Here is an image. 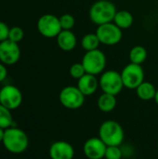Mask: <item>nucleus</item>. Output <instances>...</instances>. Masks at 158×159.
<instances>
[{"label":"nucleus","mask_w":158,"mask_h":159,"mask_svg":"<svg viewBox=\"0 0 158 159\" xmlns=\"http://www.w3.org/2000/svg\"><path fill=\"white\" fill-rule=\"evenodd\" d=\"M2 143L7 151L11 154L19 155L27 150L29 138L24 130L16 127H10L5 129Z\"/></svg>","instance_id":"f257e3e1"},{"label":"nucleus","mask_w":158,"mask_h":159,"mask_svg":"<svg viewBox=\"0 0 158 159\" xmlns=\"http://www.w3.org/2000/svg\"><path fill=\"white\" fill-rule=\"evenodd\" d=\"M115 5L110 0H98L94 2L88 11L90 20L97 26L112 22L116 13Z\"/></svg>","instance_id":"f03ea898"},{"label":"nucleus","mask_w":158,"mask_h":159,"mask_svg":"<svg viewBox=\"0 0 158 159\" xmlns=\"http://www.w3.org/2000/svg\"><path fill=\"white\" fill-rule=\"evenodd\" d=\"M99 138L107 146H119L125 138L122 126L115 120H105L99 129Z\"/></svg>","instance_id":"7ed1b4c3"},{"label":"nucleus","mask_w":158,"mask_h":159,"mask_svg":"<svg viewBox=\"0 0 158 159\" xmlns=\"http://www.w3.org/2000/svg\"><path fill=\"white\" fill-rule=\"evenodd\" d=\"M81 62L87 74L98 75L104 72L107 60L103 51L98 48L91 51H86L82 57Z\"/></svg>","instance_id":"20e7f679"},{"label":"nucleus","mask_w":158,"mask_h":159,"mask_svg":"<svg viewBox=\"0 0 158 159\" xmlns=\"http://www.w3.org/2000/svg\"><path fill=\"white\" fill-rule=\"evenodd\" d=\"M99 85L102 92L112 95H118L124 87L121 74L115 70L104 71L99 79Z\"/></svg>","instance_id":"39448f33"},{"label":"nucleus","mask_w":158,"mask_h":159,"mask_svg":"<svg viewBox=\"0 0 158 159\" xmlns=\"http://www.w3.org/2000/svg\"><path fill=\"white\" fill-rule=\"evenodd\" d=\"M85 97L79 89L74 86L64 87L59 94L61 104L70 110H76L82 107L85 102Z\"/></svg>","instance_id":"423d86ee"},{"label":"nucleus","mask_w":158,"mask_h":159,"mask_svg":"<svg viewBox=\"0 0 158 159\" xmlns=\"http://www.w3.org/2000/svg\"><path fill=\"white\" fill-rule=\"evenodd\" d=\"M120 74L124 87L129 89H136L144 81V70L140 64L129 62Z\"/></svg>","instance_id":"0eeeda50"},{"label":"nucleus","mask_w":158,"mask_h":159,"mask_svg":"<svg viewBox=\"0 0 158 159\" xmlns=\"http://www.w3.org/2000/svg\"><path fill=\"white\" fill-rule=\"evenodd\" d=\"M95 33L101 44H103L105 46L117 45L123 37L122 30L113 21L99 25Z\"/></svg>","instance_id":"6e6552de"},{"label":"nucleus","mask_w":158,"mask_h":159,"mask_svg":"<svg viewBox=\"0 0 158 159\" xmlns=\"http://www.w3.org/2000/svg\"><path fill=\"white\" fill-rule=\"evenodd\" d=\"M37 30L47 38H54L61 32L60 18L53 14H44L37 20Z\"/></svg>","instance_id":"1a4fd4ad"},{"label":"nucleus","mask_w":158,"mask_h":159,"mask_svg":"<svg viewBox=\"0 0 158 159\" xmlns=\"http://www.w3.org/2000/svg\"><path fill=\"white\" fill-rule=\"evenodd\" d=\"M22 102V93L13 85H6L0 89V103L9 110H15Z\"/></svg>","instance_id":"9d476101"},{"label":"nucleus","mask_w":158,"mask_h":159,"mask_svg":"<svg viewBox=\"0 0 158 159\" xmlns=\"http://www.w3.org/2000/svg\"><path fill=\"white\" fill-rule=\"evenodd\" d=\"M20 58V48L18 43L9 39L0 42V61L5 65H13Z\"/></svg>","instance_id":"9b49d317"},{"label":"nucleus","mask_w":158,"mask_h":159,"mask_svg":"<svg viewBox=\"0 0 158 159\" xmlns=\"http://www.w3.org/2000/svg\"><path fill=\"white\" fill-rule=\"evenodd\" d=\"M107 145L98 137H92L86 141L83 145L85 156L88 159L104 158Z\"/></svg>","instance_id":"f8f14e48"},{"label":"nucleus","mask_w":158,"mask_h":159,"mask_svg":"<svg viewBox=\"0 0 158 159\" xmlns=\"http://www.w3.org/2000/svg\"><path fill=\"white\" fill-rule=\"evenodd\" d=\"M48 154L51 159H73L74 157V149L67 142L57 141L50 145Z\"/></svg>","instance_id":"ddd939ff"},{"label":"nucleus","mask_w":158,"mask_h":159,"mask_svg":"<svg viewBox=\"0 0 158 159\" xmlns=\"http://www.w3.org/2000/svg\"><path fill=\"white\" fill-rule=\"evenodd\" d=\"M76 87L86 97L90 96L93 95L97 91L98 88L100 87L99 79L97 78V75L86 74L77 80Z\"/></svg>","instance_id":"4468645a"},{"label":"nucleus","mask_w":158,"mask_h":159,"mask_svg":"<svg viewBox=\"0 0 158 159\" xmlns=\"http://www.w3.org/2000/svg\"><path fill=\"white\" fill-rule=\"evenodd\" d=\"M58 47L66 52L72 51L77 45L76 35L72 30H61V32L56 37Z\"/></svg>","instance_id":"2eb2a0df"},{"label":"nucleus","mask_w":158,"mask_h":159,"mask_svg":"<svg viewBox=\"0 0 158 159\" xmlns=\"http://www.w3.org/2000/svg\"><path fill=\"white\" fill-rule=\"evenodd\" d=\"M113 22L115 25H117L121 30L129 29V27L132 26V24L134 22V17H133L132 13H130L128 10H125V9L117 10Z\"/></svg>","instance_id":"dca6fc26"},{"label":"nucleus","mask_w":158,"mask_h":159,"mask_svg":"<svg viewBox=\"0 0 158 159\" xmlns=\"http://www.w3.org/2000/svg\"><path fill=\"white\" fill-rule=\"evenodd\" d=\"M135 90L139 99L142 101H150L155 100L157 89L151 82L143 81Z\"/></svg>","instance_id":"f3484780"},{"label":"nucleus","mask_w":158,"mask_h":159,"mask_svg":"<svg viewBox=\"0 0 158 159\" xmlns=\"http://www.w3.org/2000/svg\"><path fill=\"white\" fill-rule=\"evenodd\" d=\"M98 108L104 113L112 112L116 106V98L115 95L109 93H102L100 95L98 102H97Z\"/></svg>","instance_id":"a211bd4d"},{"label":"nucleus","mask_w":158,"mask_h":159,"mask_svg":"<svg viewBox=\"0 0 158 159\" xmlns=\"http://www.w3.org/2000/svg\"><path fill=\"white\" fill-rule=\"evenodd\" d=\"M129 57L130 62L142 65L147 59V50L144 47L141 45L134 46L129 50Z\"/></svg>","instance_id":"6ab92c4d"},{"label":"nucleus","mask_w":158,"mask_h":159,"mask_svg":"<svg viewBox=\"0 0 158 159\" xmlns=\"http://www.w3.org/2000/svg\"><path fill=\"white\" fill-rule=\"evenodd\" d=\"M80 45L85 51H91V50L98 49L101 45V42L96 33H89L82 37Z\"/></svg>","instance_id":"aec40b11"},{"label":"nucleus","mask_w":158,"mask_h":159,"mask_svg":"<svg viewBox=\"0 0 158 159\" xmlns=\"http://www.w3.org/2000/svg\"><path fill=\"white\" fill-rule=\"evenodd\" d=\"M12 123L13 118L11 115V110L0 103V128L7 129L12 127Z\"/></svg>","instance_id":"412c9836"},{"label":"nucleus","mask_w":158,"mask_h":159,"mask_svg":"<svg viewBox=\"0 0 158 159\" xmlns=\"http://www.w3.org/2000/svg\"><path fill=\"white\" fill-rule=\"evenodd\" d=\"M60 18V23L62 30H72L75 25V18L69 13L62 14Z\"/></svg>","instance_id":"4be33fe9"},{"label":"nucleus","mask_w":158,"mask_h":159,"mask_svg":"<svg viewBox=\"0 0 158 159\" xmlns=\"http://www.w3.org/2000/svg\"><path fill=\"white\" fill-rule=\"evenodd\" d=\"M69 74H70L71 77L78 80L87 73H86V70H85L82 62H75L71 65V67L69 69Z\"/></svg>","instance_id":"5701e85b"},{"label":"nucleus","mask_w":158,"mask_h":159,"mask_svg":"<svg viewBox=\"0 0 158 159\" xmlns=\"http://www.w3.org/2000/svg\"><path fill=\"white\" fill-rule=\"evenodd\" d=\"M23 37H24V32L20 27L13 26L9 29V34H8L9 40L19 43L23 39Z\"/></svg>","instance_id":"b1692460"},{"label":"nucleus","mask_w":158,"mask_h":159,"mask_svg":"<svg viewBox=\"0 0 158 159\" xmlns=\"http://www.w3.org/2000/svg\"><path fill=\"white\" fill-rule=\"evenodd\" d=\"M105 159H121L122 151L119 146H107L105 151Z\"/></svg>","instance_id":"393cba45"},{"label":"nucleus","mask_w":158,"mask_h":159,"mask_svg":"<svg viewBox=\"0 0 158 159\" xmlns=\"http://www.w3.org/2000/svg\"><path fill=\"white\" fill-rule=\"evenodd\" d=\"M9 29L10 28L7 26V23H5L4 21H1L0 20V42L8 39Z\"/></svg>","instance_id":"a878e982"},{"label":"nucleus","mask_w":158,"mask_h":159,"mask_svg":"<svg viewBox=\"0 0 158 159\" xmlns=\"http://www.w3.org/2000/svg\"><path fill=\"white\" fill-rule=\"evenodd\" d=\"M7 69L6 65L0 61V83L7 78Z\"/></svg>","instance_id":"bb28decb"},{"label":"nucleus","mask_w":158,"mask_h":159,"mask_svg":"<svg viewBox=\"0 0 158 159\" xmlns=\"http://www.w3.org/2000/svg\"><path fill=\"white\" fill-rule=\"evenodd\" d=\"M4 133H5V129L0 128V143L3 142V138H4Z\"/></svg>","instance_id":"cd10ccee"},{"label":"nucleus","mask_w":158,"mask_h":159,"mask_svg":"<svg viewBox=\"0 0 158 159\" xmlns=\"http://www.w3.org/2000/svg\"><path fill=\"white\" fill-rule=\"evenodd\" d=\"M155 102H156V103L158 105V89L157 90H156V97H155Z\"/></svg>","instance_id":"c85d7f7f"},{"label":"nucleus","mask_w":158,"mask_h":159,"mask_svg":"<svg viewBox=\"0 0 158 159\" xmlns=\"http://www.w3.org/2000/svg\"><path fill=\"white\" fill-rule=\"evenodd\" d=\"M157 148H158V141H157Z\"/></svg>","instance_id":"c756f323"}]
</instances>
